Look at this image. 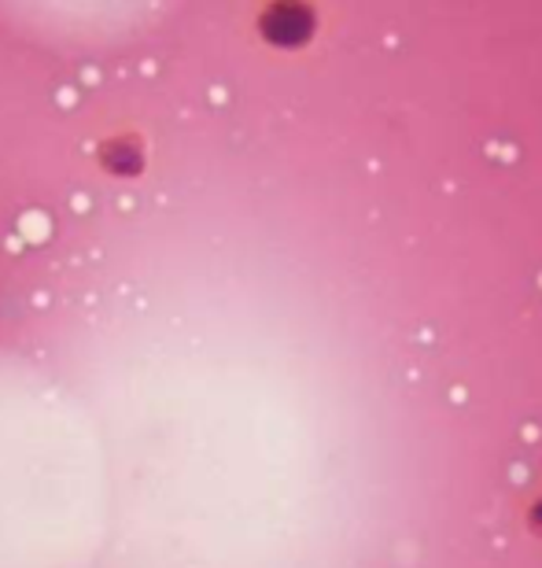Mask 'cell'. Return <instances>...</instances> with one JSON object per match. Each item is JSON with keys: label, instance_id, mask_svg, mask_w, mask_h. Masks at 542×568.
<instances>
[{"label": "cell", "instance_id": "obj_1", "mask_svg": "<svg viewBox=\"0 0 542 568\" xmlns=\"http://www.w3.org/2000/svg\"><path fill=\"white\" fill-rule=\"evenodd\" d=\"M517 517H521L524 536H528V539H535V542H542V480L521 498V514H517Z\"/></svg>", "mask_w": 542, "mask_h": 568}]
</instances>
